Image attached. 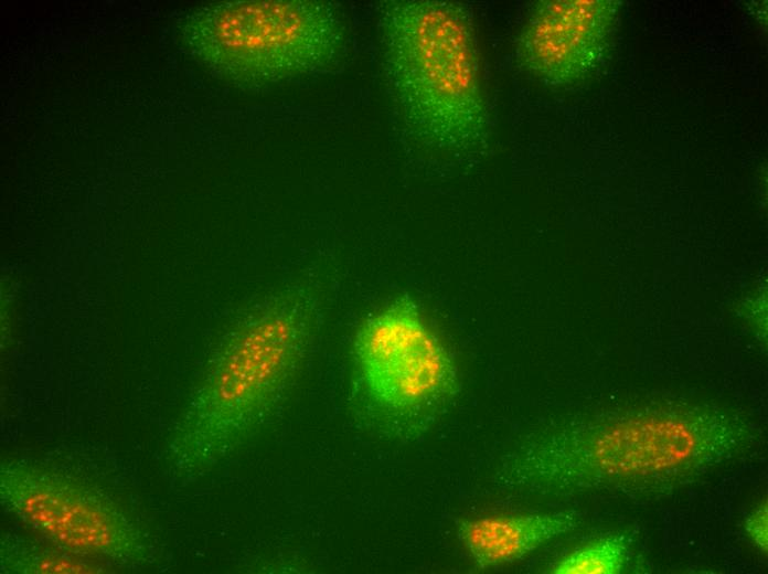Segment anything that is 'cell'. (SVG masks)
<instances>
[{
  "label": "cell",
  "mask_w": 768,
  "mask_h": 574,
  "mask_svg": "<svg viewBox=\"0 0 768 574\" xmlns=\"http://www.w3.org/2000/svg\"><path fill=\"white\" fill-rule=\"evenodd\" d=\"M177 32L202 66L248 89L324 71L346 49L341 12L328 1L212 2L184 12Z\"/></svg>",
  "instance_id": "277c9868"
},
{
  "label": "cell",
  "mask_w": 768,
  "mask_h": 574,
  "mask_svg": "<svg viewBox=\"0 0 768 574\" xmlns=\"http://www.w3.org/2000/svg\"><path fill=\"white\" fill-rule=\"evenodd\" d=\"M579 523L570 511L487 515L459 521L457 534L474 564L490 568L523 559Z\"/></svg>",
  "instance_id": "ba28073f"
},
{
  "label": "cell",
  "mask_w": 768,
  "mask_h": 574,
  "mask_svg": "<svg viewBox=\"0 0 768 574\" xmlns=\"http://www.w3.org/2000/svg\"><path fill=\"white\" fill-rule=\"evenodd\" d=\"M761 428L736 414L660 407L576 419L504 455L493 481L535 495L666 493L751 449Z\"/></svg>",
  "instance_id": "6da1fadb"
},
{
  "label": "cell",
  "mask_w": 768,
  "mask_h": 574,
  "mask_svg": "<svg viewBox=\"0 0 768 574\" xmlns=\"http://www.w3.org/2000/svg\"><path fill=\"white\" fill-rule=\"evenodd\" d=\"M378 32L390 91L412 132L426 146L463 156L490 146L472 18L460 2L388 0Z\"/></svg>",
  "instance_id": "3957f363"
},
{
  "label": "cell",
  "mask_w": 768,
  "mask_h": 574,
  "mask_svg": "<svg viewBox=\"0 0 768 574\" xmlns=\"http://www.w3.org/2000/svg\"><path fill=\"white\" fill-rule=\"evenodd\" d=\"M0 568L7 574L107 573L109 567L44 539L6 533L0 542Z\"/></svg>",
  "instance_id": "9c48e42d"
},
{
  "label": "cell",
  "mask_w": 768,
  "mask_h": 574,
  "mask_svg": "<svg viewBox=\"0 0 768 574\" xmlns=\"http://www.w3.org/2000/svg\"><path fill=\"white\" fill-rule=\"evenodd\" d=\"M2 507L56 545L116 565L153 560L149 534L104 491L24 459L0 465Z\"/></svg>",
  "instance_id": "5b68a950"
},
{
  "label": "cell",
  "mask_w": 768,
  "mask_h": 574,
  "mask_svg": "<svg viewBox=\"0 0 768 574\" xmlns=\"http://www.w3.org/2000/svg\"><path fill=\"white\" fill-rule=\"evenodd\" d=\"M745 530L756 548L761 552H767L768 510L766 501L760 503L746 517Z\"/></svg>",
  "instance_id": "8fae6325"
},
{
  "label": "cell",
  "mask_w": 768,
  "mask_h": 574,
  "mask_svg": "<svg viewBox=\"0 0 768 574\" xmlns=\"http://www.w3.org/2000/svg\"><path fill=\"white\" fill-rule=\"evenodd\" d=\"M620 4L616 0L536 2L516 38L520 66L548 86L582 82L606 57Z\"/></svg>",
  "instance_id": "52a82bcc"
},
{
  "label": "cell",
  "mask_w": 768,
  "mask_h": 574,
  "mask_svg": "<svg viewBox=\"0 0 768 574\" xmlns=\"http://www.w3.org/2000/svg\"><path fill=\"white\" fill-rule=\"evenodd\" d=\"M321 276L270 290L233 330L179 416L167 455L181 477L210 470L288 396L323 317Z\"/></svg>",
  "instance_id": "7a4b0ae2"
},
{
  "label": "cell",
  "mask_w": 768,
  "mask_h": 574,
  "mask_svg": "<svg viewBox=\"0 0 768 574\" xmlns=\"http://www.w3.org/2000/svg\"><path fill=\"white\" fill-rule=\"evenodd\" d=\"M352 349L365 393L391 415L419 416L449 402L458 390L454 359L408 295L369 313Z\"/></svg>",
  "instance_id": "8992f818"
},
{
  "label": "cell",
  "mask_w": 768,
  "mask_h": 574,
  "mask_svg": "<svg viewBox=\"0 0 768 574\" xmlns=\"http://www.w3.org/2000/svg\"><path fill=\"white\" fill-rule=\"evenodd\" d=\"M628 556L623 535H609L588 543L562 559L553 567L555 574H618Z\"/></svg>",
  "instance_id": "30bf717a"
}]
</instances>
